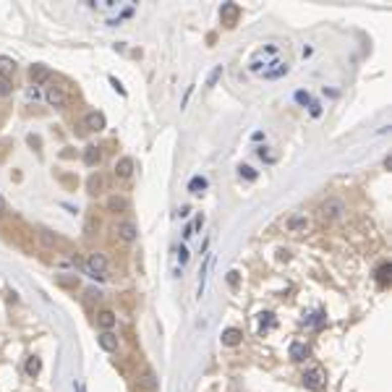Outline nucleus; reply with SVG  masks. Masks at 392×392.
<instances>
[{
  "mask_svg": "<svg viewBox=\"0 0 392 392\" xmlns=\"http://www.w3.org/2000/svg\"><path fill=\"white\" fill-rule=\"evenodd\" d=\"M309 356V345L306 342H293L290 345V358L293 361H304Z\"/></svg>",
  "mask_w": 392,
  "mask_h": 392,
  "instance_id": "nucleus-17",
  "label": "nucleus"
},
{
  "mask_svg": "<svg viewBox=\"0 0 392 392\" xmlns=\"http://www.w3.org/2000/svg\"><path fill=\"white\" fill-rule=\"evenodd\" d=\"M100 348H102V351H110V353L118 351V337H115L113 332H102V335H100Z\"/></svg>",
  "mask_w": 392,
  "mask_h": 392,
  "instance_id": "nucleus-15",
  "label": "nucleus"
},
{
  "mask_svg": "<svg viewBox=\"0 0 392 392\" xmlns=\"http://www.w3.org/2000/svg\"><path fill=\"white\" fill-rule=\"evenodd\" d=\"M324 369L322 366H311L306 374H304V384L309 387V389H322L324 387Z\"/></svg>",
  "mask_w": 392,
  "mask_h": 392,
  "instance_id": "nucleus-2",
  "label": "nucleus"
},
{
  "mask_svg": "<svg viewBox=\"0 0 392 392\" xmlns=\"http://www.w3.org/2000/svg\"><path fill=\"white\" fill-rule=\"evenodd\" d=\"M240 337H243V332H240V329H235V327H230V329H225L222 332V345H238L240 342Z\"/></svg>",
  "mask_w": 392,
  "mask_h": 392,
  "instance_id": "nucleus-14",
  "label": "nucleus"
},
{
  "mask_svg": "<svg viewBox=\"0 0 392 392\" xmlns=\"http://www.w3.org/2000/svg\"><path fill=\"white\" fill-rule=\"evenodd\" d=\"M13 71H16V63H13V60L11 58H6V55H0V76H3V79H8L11 76V73Z\"/></svg>",
  "mask_w": 392,
  "mask_h": 392,
  "instance_id": "nucleus-18",
  "label": "nucleus"
},
{
  "mask_svg": "<svg viewBox=\"0 0 392 392\" xmlns=\"http://www.w3.org/2000/svg\"><path fill=\"white\" fill-rule=\"evenodd\" d=\"M342 212H345V204H342L340 199H327V202L322 204V217H324V220H340Z\"/></svg>",
  "mask_w": 392,
  "mask_h": 392,
  "instance_id": "nucleus-4",
  "label": "nucleus"
},
{
  "mask_svg": "<svg viewBox=\"0 0 392 392\" xmlns=\"http://www.w3.org/2000/svg\"><path fill=\"white\" fill-rule=\"evenodd\" d=\"M220 19H222V24L228 26V29H233V26L238 24V19H240V6H238V3H222Z\"/></svg>",
  "mask_w": 392,
  "mask_h": 392,
  "instance_id": "nucleus-1",
  "label": "nucleus"
},
{
  "mask_svg": "<svg viewBox=\"0 0 392 392\" xmlns=\"http://www.w3.org/2000/svg\"><path fill=\"white\" fill-rule=\"evenodd\" d=\"M238 170H240V175H243L246 180H256V170H254V168H249V165H240Z\"/></svg>",
  "mask_w": 392,
  "mask_h": 392,
  "instance_id": "nucleus-23",
  "label": "nucleus"
},
{
  "mask_svg": "<svg viewBox=\"0 0 392 392\" xmlns=\"http://www.w3.org/2000/svg\"><path fill=\"white\" fill-rule=\"evenodd\" d=\"M389 277H392V264L389 262H382L376 267V282L379 285H389Z\"/></svg>",
  "mask_w": 392,
  "mask_h": 392,
  "instance_id": "nucleus-13",
  "label": "nucleus"
},
{
  "mask_svg": "<svg viewBox=\"0 0 392 392\" xmlns=\"http://www.w3.org/2000/svg\"><path fill=\"white\" fill-rule=\"evenodd\" d=\"M110 84H113V86L118 89V92H120V94H126V89H123V86H120V81H118V79H110Z\"/></svg>",
  "mask_w": 392,
  "mask_h": 392,
  "instance_id": "nucleus-31",
  "label": "nucleus"
},
{
  "mask_svg": "<svg viewBox=\"0 0 392 392\" xmlns=\"http://www.w3.org/2000/svg\"><path fill=\"white\" fill-rule=\"evenodd\" d=\"M86 267H89V272H92V277L102 280V277H105V269H108V259H105V254H100V251H97V254L89 256Z\"/></svg>",
  "mask_w": 392,
  "mask_h": 392,
  "instance_id": "nucleus-3",
  "label": "nucleus"
},
{
  "mask_svg": "<svg viewBox=\"0 0 392 392\" xmlns=\"http://www.w3.org/2000/svg\"><path fill=\"white\" fill-rule=\"evenodd\" d=\"M105 123H108V120H105V115L97 113V110H94V113H89V115L84 118V128H86V131H102Z\"/></svg>",
  "mask_w": 392,
  "mask_h": 392,
  "instance_id": "nucleus-6",
  "label": "nucleus"
},
{
  "mask_svg": "<svg viewBox=\"0 0 392 392\" xmlns=\"http://www.w3.org/2000/svg\"><path fill=\"white\" fill-rule=\"evenodd\" d=\"M100 157H102V155H100V149H97L94 144H89V146L84 149V162L89 165V168H94V165L100 162Z\"/></svg>",
  "mask_w": 392,
  "mask_h": 392,
  "instance_id": "nucleus-16",
  "label": "nucleus"
},
{
  "mask_svg": "<svg viewBox=\"0 0 392 392\" xmlns=\"http://www.w3.org/2000/svg\"><path fill=\"white\" fill-rule=\"evenodd\" d=\"M285 73H288V63H282V60H275L272 68H267V71H264V79H280V76H285Z\"/></svg>",
  "mask_w": 392,
  "mask_h": 392,
  "instance_id": "nucleus-10",
  "label": "nucleus"
},
{
  "mask_svg": "<svg viewBox=\"0 0 392 392\" xmlns=\"http://www.w3.org/2000/svg\"><path fill=\"white\" fill-rule=\"evenodd\" d=\"M275 322H272V314H262V329H269Z\"/></svg>",
  "mask_w": 392,
  "mask_h": 392,
  "instance_id": "nucleus-28",
  "label": "nucleus"
},
{
  "mask_svg": "<svg viewBox=\"0 0 392 392\" xmlns=\"http://www.w3.org/2000/svg\"><path fill=\"white\" fill-rule=\"evenodd\" d=\"M128 207L131 204H128L126 196H110V199H108V209H110V212H126Z\"/></svg>",
  "mask_w": 392,
  "mask_h": 392,
  "instance_id": "nucleus-11",
  "label": "nucleus"
},
{
  "mask_svg": "<svg viewBox=\"0 0 392 392\" xmlns=\"http://www.w3.org/2000/svg\"><path fill=\"white\" fill-rule=\"evenodd\" d=\"M97 324L105 329V332H110V329L115 327V314H113V311H108V309H105V311H100V316H97Z\"/></svg>",
  "mask_w": 392,
  "mask_h": 392,
  "instance_id": "nucleus-12",
  "label": "nucleus"
},
{
  "mask_svg": "<svg viewBox=\"0 0 392 392\" xmlns=\"http://www.w3.org/2000/svg\"><path fill=\"white\" fill-rule=\"evenodd\" d=\"M204 225V215H196V220H193V225H188V230H191V235H193V230H199Z\"/></svg>",
  "mask_w": 392,
  "mask_h": 392,
  "instance_id": "nucleus-25",
  "label": "nucleus"
},
{
  "mask_svg": "<svg viewBox=\"0 0 392 392\" xmlns=\"http://www.w3.org/2000/svg\"><path fill=\"white\" fill-rule=\"evenodd\" d=\"M39 369H42V361H39L37 356H29V361H26V374H29V376H37Z\"/></svg>",
  "mask_w": 392,
  "mask_h": 392,
  "instance_id": "nucleus-21",
  "label": "nucleus"
},
{
  "mask_svg": "<svg viewBox=\"0 0 392 392\" xmlns=\"http://www.w3.org/2000/svg\"><path fill=\"white\" fill-rule=\"evenodd\" d=\"M50 76H53L50 66H42V63H37V66H32V68H29V79H32L34 84H44V81H50Z\"/></svg>",
  "mask_w": 392,
  "mask_h": 392,
  "instance_id": "nucleus-5",
  "label": "nucleus"
},
{
  "mask_svg": "<svg viewBox=\"0 0 392 392\" xmlns=\"http://www.w3.org/2000/svg\"><path fill=\"white\" fill-rule=\"evenodd\" d=\"M306 225H309V220H306L304 215H296V217H290V220H288V230H293V233H296V230H304Z\"/></svg>",
  "mask_w": 392,
  "mask_h": 392,
  "instance_id": "nucleus-20",
  "label": "nucleus"
},
{
  "mask_svg": "<svg viewBox=\"0 0 392 392\" xmlns=\"http://www.w3.org/2000/svg\"><path fill=\"white\" fill-rule=\"evenodd\" d=\"M118 235L123 238V240H136V225H133L131 220H123V222H118Z\"/></svg>",
  "mask_w": 392,
  "mask_h": 392,
  "instance_id": "nucleus-8",
  "label": "nucleus"
},
{
  "mask_svg": "<svg viewBox=\"0 0 392 392\" xmlns=\"http://www.w3.org/2000/svg\"><path fill=\"white\" fill-rule=\"evenodd\" d=\"M79 392H84V387H81V384H79Z\"/></svg>",
  "mask_w": 392,
  "mask_h": 392,
  "instance_id": "nucleus-34",
  "label": "nucleus"
},
{
  "mask_svg": "<svg viewBox=\"0 0 392 392\" xmlns=\"http://www.w3.org/2000/svg\"><path fill=\"white\" fill-rule=\"evenodd\" d=\"M296 102H301V105H309V102H311V97L304 92V89H301V92H296Z\"/></svg>",
  "mask_w": 392,
  "mask_h": 392,
  "instance_id": "nucleus-27",
  "label": "nucleus"
},
{
  "mask_svg": "<svg viewBox=\"0 0 392 392\" xmlns=\"http://www.w3.org/2000/svg\"><path fill=\"white\" fill-rule=\"evenodd\" d=\"M0 212H6V199L0 196Z\"/></svg>",
  "mask_w": 392,
  "mask_h": 392,
  "instance_id": "nucleus-33",
  "label": "nucleus"
},
{
  "mask_svg": "<svg viewBox=\"0 0 392 392\" xmlns=\"http://www.w3.org/2000/svg\"><path fill=\"white\" fill-rule=\"evenodd\" d=\"M102 188H105V178H102L100 173L89 178V191H92V193H100Z\"/></svg>",
  "mask_w": 392,
  "mask_h": 392,
  "instance_id": "nucleus-22",
  "label": "nucleus"
},
{
  "mask_svg": "<svg viewBox=\"0 0 392 392\" xmlns=\"http://www.w3.org/2000/svg\"><path fill=\"white\" fill-rule=\"evenodd\" d=\"M322 322H324V314H322V311H316V314H314V319H311V324H314V327H322Z\"/></svg>",
  "mask_w": 392,
  "mask_h": 392,
  "instance_id": "nucleus-29",
  "label": "nucleus"
},
{
  "mask_svg": "<svg viewBox=\"0 0 392 392\" xmlns=\"http://www.w3.org/2000/svg\"><path fill=\"white\" fill-rule=\"evenodd\" d=\"M207 188V178L204 175H193L191 180H188V191L191 193H202Z\"/></svg>",
  "mask_w": 392,
  "mask_h": 392,
  "instance_id": "nucleus-19",
  "label": "nucleus"
},
{
  "mask_svg": "<svg viewBox=\"0 0 392 392\" xmlns=\"http://www.w3.org/2000/svg\"><path fill=\"white\" fill-rule=\"evenodd\" d=\"M178 259H180V264H186V262H188V251H186L183 246L178 249Z\"/></svg>",
  "mask_w": 392,
  "mask_h": 392,
  "instance_id": "nucleus-30",
  "label": "nucleus"
},
{
  "mask_svg": "<svg viewBox=\"0 0 392 392\" xmlns=\"http://www.w3.org/2000/svg\"><path fill=\"white\" fill-rule=\"evenodd\" d=\"M228 282L235 288V285H238V272H230V275H228Z\"/></svg>",
  "mask_w": 392,
  "mask_h": 392,
  "instance_id": "nucleus-32",
  "label": "nucleus"
},
{
  "mask_svg": "<svg viewBox=\"0 0 392 392\" xmlns=\"http://www.w3.org/2000/svg\"><path fill=\"white\" fill-rule=\"evenodd\" d=\"M220 76H222V66H217V68H215L212 73H209V79H207V86H215Z\"/></svg>",
  "mask_w": 392,
  "mask_h": 392,
  "instance_id": "nucleus-24",
  "label": "nucleus"
},
{
  "mask_svg": "<svg viewBox=\"0 0 392 392\" xmlns=\"http://www.w3.org/2000/svg\"><path fill=\"white\" fill-rule=\"evenodd\" d=\"M131 173H133V160L131 157H120L115 162V175L118 178H131Z\"/></svg>",
  "mask_w": 392,
  "mask_h": 392,
  "instance_id": "nucleus-9",
  "label": "nucleus"
},
{
  "mask_svg": "<svg viewBox=\"0 0 392 392\" xmlns=\"http://www.w3.org/2000/svg\"><path fill=\"white\" fill-rule=\"evenodd\" d=\"M0 94H3V97L11 94V84H8V79H3V76H0Z\"/></svg>",
  "mask_w": 392,
  "mask_h": 392,
  "instance_id": "nucleus-26",
  "label": "nucleus"
},
{
  "mask_svg": "<svg viewBox=\"0 0 392 392\" xmlns=\"http://www.w3.org/2000/svg\"><path fill=\"white\" fill-rule=\"evenodd\" d=\"M47 102L53 105V108H66L68 97H66V92H63L60 86H50V89H47Z\"/></svg>",
  "mask_w": 392,
  "mask_h": 392,
  "instance_id": "nucleus-7",
  "label": "nucleus"
}]
</instances>
